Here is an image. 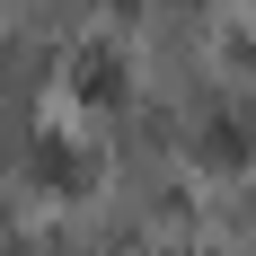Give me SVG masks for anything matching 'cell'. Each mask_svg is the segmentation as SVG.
Listing matches in <instances>:
<instances>
[{
	"mask_svg": "<svg viewBox=\"0 0 256 256\" xmlns=\"http://www.w3.org/2000/svg\"><path fill=\"white\" fill-rule=\"evenodd\" d=\"M80 88H88V98H115V88H124V62H115V53H88V62H80Z\"/></svg>",
	"mask_w": 256,
	"mask_h": 256,
	"instance_id": "cell-1",
	"label": "cell"
}]
</instances>
